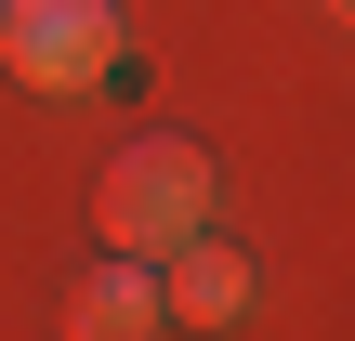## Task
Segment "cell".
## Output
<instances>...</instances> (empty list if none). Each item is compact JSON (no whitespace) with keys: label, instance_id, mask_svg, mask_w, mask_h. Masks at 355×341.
I'll list each match as a JSON object with an SVG mask.
<instances>
[{"label":"cell","instance_id":"6da1fadb","mask_svg":"<svg viewBox=\"0 0 355 341\" xmlns=\"http://www.w3.org/2000/svg\"><path fill=\"white\" fill-rule=\"evenodd\" d=\"M92 237L119 263H171L184 237H211V158L184 131H132L105 158V184H92Z\"/></svg>","mask_w":355,"mask_h":341},{"label":"cell","instance_id":"7a4b0ae2","mask_svg":"<svg viewBox=\"0 0 355 341\" xmlns=\"http://www.w3.org/2000/svg\"><path fill=\"white\" fill-rule=\"evenodd\" d=\"M119 53H132L119 0H13V26H0V66L26 92H92V79H119Z\"/></svg>","mask_w":355,"mask_h":341},{"label":"cell","instance_id":"3957f363","mask_svg":"<svg viewBox=\"0 0 355 341\" xmlns=\"http://www.w3.org/2000/svg\"><path fill=\"white\" fill-rule=\"evenodd\" d=\"M158 315H171V329H237V315H250V250L184 237V250L158 263Z\"/></svg>","mask_w":355,"mask_h":341},{"label":"cell","instance_id":"277c9868","mask_svg":"<svg viewBox=\"0 0 355 341\" xmlns=\"http://www.w3.org/2000/svg\"><path fill=\"white\" fill-rule=\"evenodd\" d=\"M171 315H158V263H92L79 276V302H66V341H158Z\"/></svg>","mask_w":355,"mask_h":341},{"label":"cell","instance_id":"5b68a950","mask_svg":"<svg viewBox=\"0 0 355 341\" xmlns=\"http://www.w3.org/2000/svg\"><path fill=\"white\" fill-rule=\"evenodd\" d=\"M0 26H13V0H0Z\"/></svg>","mask_w":355,"mask_h":341}]
</instances>
